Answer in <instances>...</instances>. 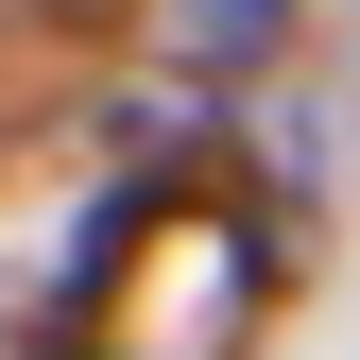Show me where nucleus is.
Masks as SVG:
<instances>
[{
    "mask_svg": "<svg viewBox=\"0 0 360 360\" xmlns=\"http://www.w3.org/2000/svg\"><path fill=\"white\" fill-rule=\"evenodd\" d=\"M69 309H86L103 360H223L257 326V223H223L206 189H138L120 206V257H86Z\"/></svg>",
    "mask_w": 360,
    "mask_h": 360,
    "instance_id": "obj_1",
    "label": "nucleus"
},
{
    "mask_svg": "<svg viewBox=\"0 0 360 360\" xmlns=\"http://www.w3.org/2000/svg\"><path fill=\"white\" fill-rule=\"evenodd\" d=\"M155 34H172L189 69H257V52L292 34V0H155Z\"/></svg>",
    "mask_w": 360,
    "mask_h": 360,
    "instance_id": "obj_2",
    "label": "nucleus"
}]
</instances>
